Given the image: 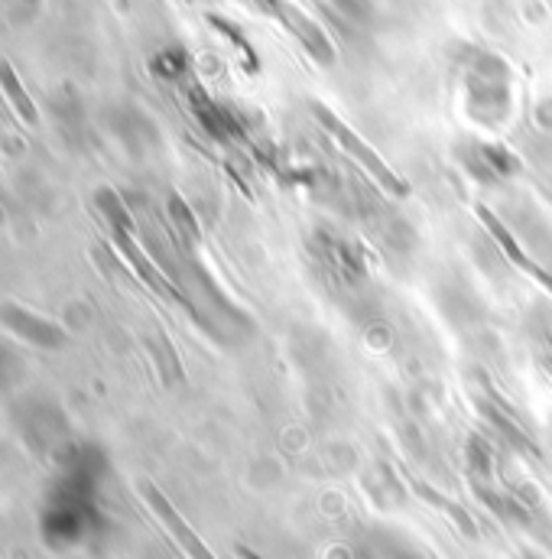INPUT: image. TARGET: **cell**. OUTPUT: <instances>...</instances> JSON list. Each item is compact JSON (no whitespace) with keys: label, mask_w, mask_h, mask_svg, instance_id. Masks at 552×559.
I'll return each mask as SVG.
<instances>
[{"label":"cell","mask_w":552,"mask_h":559,"mask_svg":"<svg viewBox=\"0 0 552 559\" xmlns=\"http://www.w3.org/2000/svg\"><path fill=\"white\" fill-rule=\"evenodd\" d=\"M56 468L59 475L39 514V537L49 550L62 554L88 547L108 531V518L98 501L108 475V455L95 442H75Z\"/></svg>","instance_id":"6da1fadb"},{"label":"cell","mask_w":552,"mask_h":559,"mask_svg":"<svg viewBox=\"0 0 552 559\" xmlns=\"http://www.w3.org/2000/svg\"><path fill=\"white\" fill-rule=\"evenodd\" d=\"M465 82V111L475 124L494 131L511 118L514 92H511V69L501 56L471 49L461 69Z\"/></svg>","instance_id":"7a4b0ae2"},{"label":"cell","mask_w":552,"mask_h":559,"mask_svg":"<svg viewBox=\"0 0 552 559\" xmlns=\"http://www.w3.org/2000/svg\"><path fill=\"white\" fill-rule=\"evenodd\" d=\"M16 426H20V436L26 442V449L49 462V465H59L72 445H75V436H72V423L62 414V407L52 401V397H43V394H33L26 401H20L16 407Z\"/></svg>","instance_id":"3957f363"},{"label":"cell","mask_w":552,"mask_h":559,"mask_svg":"<svg viewBox=\"0 0 552 559\" xmlns=\"http://www.w3.org/2000/svg\"><path fill=\"white\" fill-rule=\"evenodd\" d=\"M312 115H315V121L332 134V140H335V143H338V146H341V150H345V153L361 166V169H368V173H371V176L387 189V192H394V195H407V182H404V179H400V176H397V173L381 159V156H377V150H374L371 143H364V140L358 138V134H355V131H351L338 115H332V111H328L325 105H319V102L312 105Z\"/></svg>","instance_id":"277c9868"},{"label":"cell","mask_w":552,"mask_h":559,"mask_svg":"<svg viewBox=\"0 0 552 559\" xmlns=\"http://www.w3.org/2000/svg\"><path fill=\"white\" fill-rule=\"evenodd\" d=\"M312 254L319 258V264L332 277L348 283V286L368 280V258H364L361 245L338 235V231H332V228H325V225L312 231Z\"/></svg>","instance_id":"5b68a950"},{"label":"cell","mask_w":552,"mask_h":559,"mask_svg":"<svg viewBox=\"0 0 552 559\" xmlns=\"http://www.w3.org/2000/svg\"><path fill=\"white\" fill-rule=\"evenodd\" d=\"M251 3H254L257 10L276 16V20L302 43V49H305L319 66H332V62H335V46H332L328 33H325L305 10H299V7L289 3V0H251Z\"/></svg>","instance_id":"8992f818"},{"label":"cell","mask_w":552,"mask_h":559,"mask_svg":"<svg viewBox=\"0 0 552 559\" xmlns=\"http://www.w3.org/2000/svg\"><path fill=\"white\" fill-rule=\"evenodd\" d=\"M458 163L481 186H497V182H507L511 176L520 173V159L507 146L488 143V140H468V143H461L458 146Z\"/></svg>","instance_id":"52a82bcc"},{"label":"cell","mask_w":552,"mask_h":559,"mask_svg":"<svg viewBox=\"0 0 552 559\" xmlns=\"http://www.w3.org/2000/svg\"><path fill=\"white\" fill-rule=\"evenodd\" d=\"M0 325L10 335H16L20 342L43 348V352H59L69 342V332L59 322H52V319H46V316H39L20 302H0Z\"/></svg>","instance_id":"ba28073f"},{"label":"cell","mask_w":552,"mask_h":559,"mask_svg":"<svg viewBox=\"0 0 552 559\" xmlns=\"http://www.w3.org/2000/svg\"><path fill=\"white\" fill-rule=\"evenodd\" d=\"M478 215H481V222H484V228L491 231V238H494V245L504 251V258L517 267V271H524L527 277H533L540 286H547L552 293V271L550 267H543L537 258H530V251L517 241V235L491 212V209H478Z\"/></svg>","instance_id":"9c48e42d"},{"label":"cell","mask_w":552,"mask_h":559,"mask_svg":"<svg viewBox=\"0 0 552 559\" xmlns=\"http://www.w3.org/2000/svg\"><path fill=\"white\" fill-rule=\"evenodd\" d=\"M189 105H192V115L199 118V124L212 134L215 140H231L238 138V121L228 108L215 105L202 88H189Z\"/></svg>","instance_id":"30bf717a"},{"label":"cell","mask_w":552,"mask_h":559,"mask_svg":"<svg viewBox=\"0 0 552 559\" xmlns=\"http://www.w3.org/2000/svg\"><path fill=\"white\" fill-rule=\"evenodd\" d=\"M0 92H3V98H7V105H10V111H13L26 128H39L36 102H33V98H29V92L23 88V82H20L16 69H13L10 62H3V59H0Z\"/></svg>","instance_id":"8fae6325"},{"label":"cell","mask_w":552,"mask_h":559,"mask_svg":"<svg viewBox=\"0 0 552 559\" xmlns=\"http://www.w3.org/2000/svg\"><path fill=\"white\" fill-rule=\"evenodd\" d=\"M111 128H115L118 140H124L134 153H140V150H146V146L156 143V128H153V121L143 118L134 108L118 111V115L111 118Z\"/></svg>","instance_id":"7c38bea8"},{"label":"cell","mask_w":552,"mask_h":559,"mask_svg":"<svg viewBox=\"0 0 552 559\" xmlns=\"http://www.w3.org/2000/svg\"><path fill=\"white\" fill-rule=\"evenodd\" d=\"M169 218H172V228H176V235L182 238L185 248H195V245L202 241L199 222H195L192 209H189L179 195H169Z\"/></svg>","instance_id":"4fadbf2b"},{"label":"cell","mask_w":552,"mask_h":559,"mask_svg":"<svg viewBox=\"0 0 552 559\" xmlns=\"http://www.w3.org/2000/svg\"><path fill=\"white\" fill-rule=\"evenodd\" d=\"M185 69H189V56H185L182 49H163V52L153 59V75H159V79H166V82L182 79Z\"/></svg>","instance_id":"5bb4252c"},{"label":"cell","mask_w":552,"mask_h":559,"mask_svg":"<svg viewBox=\"0 0 552 559\" xmlns=\"http://www.w3.org/2000/svg\"><path fill=\"white\" fill-rule=\"evenodd\" d=\"M23 371L26 368H23V358L16 355V348L0 338V391H10L13 384H20Z\"/></svg>","instance_id":"9a60e30c"},{"label":"cell","mask_w":552,"mask_h":559,"mask_svg":"<svg viewBox=\"0 0 552 559\" xmlns=\"http://www.w3.org/2000/svg\"><path fill=\"white\" fill-rule=\"evenodd\" d=\"M332 3H338L348 16H355V20H364L368 13H371V0H332Z\"/></svg>","instance_id":"2e32d148"},{"label":"cell","mask_w":552,"mask_h":559,"mask_svg":"<svg viewBox=\"0 0 552 559\" xmlns=\"http://www.w3.org/2000/svg\"><path fill=\"white\" fill-rule=\"evenodd\" d=\"M16 3H23V7H29V10H33V7H39L43 0H16Z\"/></svg>","instance_id":"e0dca14e"},{"label":"cell","mask_w":552,"mask_h":559,"mask_svg":"<svg viewBox=\"0 0 552 559\" xmlns=\"http://www.w3.org/2000/svg\"><path fill=\"white\" fill-rule=\"evenodd\" d=\"M394 559H416L413 554H400V557H394Z\"/></svg>","instance_id":"ac0fdd59"},{"label":"cell","mask_w":552,"mask_h":559,"mask_svg":"<svg viewBox=\"0 0 552 559\" xmlns=\"http://www.w3.org/2000/svg\"><path fill=\"white\" fill-rule=\"evenodd\" d=\"M0 222H3V202H0Z\"/></svg>","instance_id":"d6986e66"}]
</instances>
